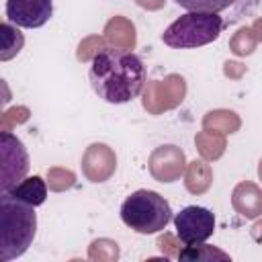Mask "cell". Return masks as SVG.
<instances>
[{
	"instance_id": "obj_23",
	"label": "cell",
	"mask_w": 262,
	"mask_h": 262,
	"mask_svg": "<svg viewBox=\"0 0 262 262\" xmlns=\"http://www.w3.org/2000/svg\"><path fill=\"white\" fill-rule=\"evenodd\" d=\"M178 6L186 10H199V12H219L227 6H231L235 0H174Z\"/></svg>"
},
{
	"instance_id": "obj_15",
	"label": "cell",
	"mask_w": 262,
	"mask_h": 262,
	"mask_svg": "<svg viewBox=\"0 0 262 262\" xmlns=\"http://www.w3.org/2000/svg\"><path fill=\"white\" fill-rule=\"evenodd\" d=\"M201 125L207 131H217V133H223V135H231V133L239 131L242 119H239V115L235 111H229V108H213V111H209L203 117Z\"/></svg>"
},
{
	"instance_id": "obj_24",
	"label": "cell",
	"mask_w": 262,
	"mask_h": 262,
	"mask_svg": "<svg viewBox=\"0 0 262 262\" xmlns=\"http://www.w3.org/2000/svg\"><path fill=\"white\" fill-rule=\"evenodd\" d=\"M29 117H31V111L27 106H12V108L2 113V117H0V131H10L12 127L27 123Z\"/></svg>"
},
{
	"instance_id": "obj_4",
	"label": "cell",
	"mask_w": 262,
	"mask_h": 262,
	"mask_svg": "<svg viewBox=\"0 0 262 262\" xmlns=\"http://www.w3.org/2000/svg\"><path fill=\"white\" fill-rule=\"evenodd\" d=\"M221 29L223 18L217 12L188 10L162 33V41L174 49H192L213 43L221 35Z\"/></svg>"
},
{
	"instance_id": "obj_6",
	"label": "cell",
	"mask_w": 262,
	"mask_h": 262,
	"mask_svg": "<svg viewBox=\"0 0 262 262\" xmlns=\"http://www.w3.org/2000/svg\"><path fill=\"white\" fill-rule=\"evenodd\" d=\"M0 188L8 192L29 172V154L23 141L10 131H0Z\"/></svg>"
},
{
	"instance_id": "obj_1",
	"label": "cell",
	"mask_w": 262,
	"mask_h": 262,
	"mask_svg": "<svg viewBox=\"0 0 262 262\" xmlns=\"http://www.w3.org/2000/svg\"><path fill=\"white\" fill-rule=\"evenodd\" d=\"M90 63L88 78L98 98L111 104H123L143 92L145 66L133 51L104 45Z\"/></svg>"
},
{
	"instance_id": "obj_2",
	"label": "cell",
	"mask_w": 262,
	"mask_h": 262,
	"mask_svg": "<svg viewBox=\"0 0 262 262\" xmlns=\"http://www.w3.org/2000/svg\"><path fill=\"white\" fill-rule=\"evenodd\" d=\"M37 233L35 207L8 192L0 196V262L23 256Z\"/></svg>"
},
{
	"instance_id": "obj_12",
	"label": "cell",
	"mask_w": 262,
	"mask_h": 262,
	"mask_svg": "<svg viewBox=\"0 0 262 262\" xmlns=\"http://www.w3.org/2000/svg\"><path fill=\"white\" fill-rule=\"evenodd\" d=\"M102 37L106 41V45L123 49V51H133L137 45V33H135V25L127 18V16H113L111 20H106Z\"/></svg>"
},
{
	"instance_id": "obj_30",
	"label": "cell",
	"mask_w": 262,
	"mask_h": 262,
	"mask_svg": "<svg viewBox=\"0 0 262 262\" xmlns=\"http://www.w3.org/2000/svg\"><path fill=\"white\" fill-rule=\"evenodd\" d=\"M258 178H260V180H262V160H260V162H258Z\"/></svg>"
},
{
	"instance_id": "obj_25",
	"label": "cell",
	"mask_w": 262,
	"mask_h": 262,
	"mask_svg": "<svg viewBox=\"0 0 262 262\" xmlns=\"http://www.w3.org/2000/svg\"><path fill=\"white\" fill-rule=\"evenodd\" d=\"M158 248H160V252L166 256V258H178V254H180V244H182V239L178 237V235H174V233H168V231H164L160 237H158Z\"/></svg>"
},
{
	"instance_id": "obj_20",
	"label": "cell",
	"mask_w": 262,
	"mask_h": 262,
	"mask_svg": "<svg viewBox=\"0 0 262 262\" xmlns=\"http://www.w3.org/2000/svg\"><path fill=\"white\" fill-rule=\"evenodd\" d=\"M258 45V39L252 31V27H239L233 37L229 39V51L237 57H246V55H252L254 49Z\"/></svg>"
},
{
	"instance_id": "obj_28",
	"label": "cell",
	"mask_w": 262,
	"mask_h": 262,
	"mask_svg": "<svg viewBox=\"0 0 262 262\" xmlns=\"http://www.w3.org/2000/svg\"><path fill=\"white\" fill-rule=\"evenodd\" d=\"M250 235H252V239H254L256 244L262 246V219H258V221L250 227Z\"/></svg>"
},
{
	"instance_id": "obj_22",
	"label": "cell",
	"mask_w": 262,
	"mask_h": 262,
	"mask_svg": "<svg viewBox=\"0 0 262 262\" xmlns=\"http://www.w3.org/2000/svg\"><path fill=\"white\" fill-rule=\"evenodd\" d=\"M106 45L104 37L100 35H90V37H84L80 43H78V49H76V57L78 61L86 63V61H92L96 57V53Z\"/></svg>"
},
{
	"instance_id": "obj_26",
	"label": "cell",
	"mask_w": 262,
	"mask_h": 262,
	"mask_svg": "<svg viewBox=\"0 0 262 262\" xmlns=\"http://www.w3.org/2000/svg\"><path fill=\"white\" fill-rule=\"evenodd\" d=\"M246 66L242 61H235V59H227L223 63V76L229 78V80H239L244 74H246Z\"/></svg>"
},
{
	"instance_id": "obj_19",
	"label": "cell",
	"mask_w": 262,
	"mask_h": 262,
	"mask_svg": "<svg viewBox=\"0 0 262 262\" xmlns=\"http://www.w3.org/2000/svg\"><path fill=\"white\" fill-rule=\"evenodd\" d=\"M119 256H121V250L115 239L98 237V239H92L88 246V260L92 262H115L119 260Z\"/></svg>"
},
{
	"instance_id": "obj_14",
	"label": "cell",
	"mask_w": 262,
	"mask_h": 262,
	"mask_svg": "<svg viewBox=\"0 0 262 262\" xmlns=\"http://www.w3.org/2000/svg\"><path fill=\"white\" fill-rule=\"evenodd\" d=\"M47 180H43L41 176H29V178H23L18 184H14L8 194H12L14 199L27 203V205H33V207H39L45 203L47 199Z\"/></svg>"
},
{
	"instance_id": "obj_18",
	"label": "cell",
	"mask_w": 262,
	"mask_h": 262,
	"mask_svg": "<svg viewBox=\"0 0 262 262\" xmlns=\"http://www.w3.org/2000/svg\"><path fill=\"white\" fill-rule=\"evenodd\" d=\"M23 45H25L23 33L10 23H2L0 25V59L2 61L12 59L14 55L20 53Z\"/></svg>"
},
{
	"instance_id": "obj_3",
	"label": "cell",
	"mask_w": 262,
	"mask_h": 262,
	"mask_svg": "<svg viewBox=\"0 0 262 262\" xmlns=\"http://www.w3.org/2000/svg\"><path fill=\"white\" fill-rule=\"evenodd\" d=\"M121 219L137 233H158L172 221V207L160 192L139 188L123 201Z\"/></svg>"
},
{
	"instance_id": "obj_16",
	"label": "cell",
	"mask_w": 262,
	"mask_h": 262,
	"mask_svg": "<svg viewBox=\"0 0 262 262\" xmlns=\"http://www.w3.org/2000/svg\"><path fill=\"white\" fill-rule=\"evenodd\" d=\"M194 145H196V151H199V156H201L203 160L215 162V160H219V158L225 154V149H227V139H225L223 133L203 129V131H199V133L194 135Z\"/></svg>"
},
{
	"instance_id": "obj_5",
	"label": "cell",
	"mask_w": 262,
	"mask_h": 262,
	"mask_svg": "<svg viewBox=\"0 0 262 262\" xmlns=\"http://www.w3.org/2000/svg\"><path fill=\"white\" fill-rule=\"evenodd\" d=\"M186 80L180 74H168L160 80H149L141 92V104L149 115H162L182 104L186 98Z\"/></svg>"
},
{
	"instance_id": "obj_17",
	"label": "cell",
	"mask_w": 262,
	"mask_h": 262,
	"mask_svg": "<svg viewBox=\"0 0 262 262\" xmlns=\"http://www.w3.org/2000/svg\"><path fill=\"white\" fill-rule=\"evenodd\" d=\"M178 260H182V262H213V260L227 262V260H231V256L227 252L215 248V246H209V244L201 242V244L184 246L180 250V254H178Z\"/></svg>"
},
{
	"instance_id": "obj_13",
	"label": "cell",
	"mask_w": 262,
	"mask_h": 262,
	"mask_svg": "<svg viewBox=\"0 0 262 262\" xmlns=\"http://www.w3.org/2000/svg\"><path fill=\"white\" fill-rule=\"evenodd\" d=\"M213 184V170L207 160H192L186 164L184 170V186L190 194H205Z\"/></svg>"
},
{
	"instance_id": "obj_8",
	"label": "cell",
	"mask_w": 262,
	"mask_h": 262,
	"mask_svg": "<svg viewBox=\"0 0 262 262\" xmlns=\"http://www.w3.org/2000/svg\"><path fill=\"white\" fill-rule=\"evenodd\" d=\"M147 170L151 174L154 180L170 184L180 180V176H184L186 170V156L178 145L166 143L156 147L149 158H147Z\"/></svg>"
},
{
	"instance_id": "obj_9",
	"label": "cell",
	"mask_w": 262,
	"mask_h": 262,
	"mask_svg": "<svg viewBox=\"0 0 262 262\" xmlns=\"http://www.w3.org/2000/svg\"><path fill=\"white\" fill-rule=\"evenodd\" d=\"M117 170V154L106 143H90L82 154V174L90 182H106Z\"/></svg>"
},
{
	"instance_id": "obj_27",
	"label": "cell",
	"mask_w": 262,
	"mask_h": 262,
	"mask_svg": "<svg viewBox=\"0 0 262 262\" xmlns=\"http://www.w3.org/2000/svg\"><path fill=\"white\" fill-rule=\"evenodd\" d=\"M135 4L141 6L143 10H160V8H164L166 0H135Z\"/></svg>"
},
{
	"instance_id": "obj_11",
	"label": "cell",
	"mask_w": 262,
	"mask_h": 262,
	"mask_svg": "<svg viewBox=\"0 0 262 262\" xmlns=\"http://www.w3.org/2000/svg\"><path fill=\"white\" fill-rule=\"evenodd\" d=\"M231 207L244 219H258L262 215V188L250 180L235 184L231 192Z\"/></svg>"
},
{
	"instance_id": "obj_7",
	"label": "cell",
	"mask_w": 262,
	"mask_h": 262,
	"mask_svg": "<svg viewBox=\"0 0 262 262\" xmlns=\"http://www.w3.org/2000/svg\"><path fill=\"white\" fill-rule=\"evenodd\" d=\"M176 235L182 239L184 246L207 242L215 231V215L205 207H184L174 217Z\"/></svg>"
},
{
	"instance_id": "obj_10",
	"label": "cell",
	"mask_w": 262,
	"mask_h": 262,
	"mask_svg": "<svg viewBox=\"0 0 262 262\" xmlns=\"http://www.w3.org/2000/svg\"><path fill=\"white\" fill-rule=\"evenodd\" d=\"M53 14V0H6V16L16 27H43Z\"/></svg>"
},
{
	"instance_id": "obj_29",
	"label": "cell",
	"mask_w": 262,
	"mask_h": 262,
	"mask_svg": "<svg viewBox=\"0 0 262 262\" xmlns=\"http://www.w3.org/2000/svg\"><path fill=\"white\" fill-rule=\"evenodd\" d=\"M252 31H254V35H256V39L262 43V16H258L254 23H252Z\"/></svg>"
},
{
	"instance_id": "obj_21",
	"label": "cell",
	"mask_w": 262,
	"mask_h": 262,
	"mask_svg": "<svg viewBox=\"0 0 262 262\" xmlns=\"http://www.w3.org/2000/svg\"><path fill=\"white\" fill-rule=\"evenodd\" d=\"M76 184V174L70 168H61V166H51L47 168V186L53 192H63L70 190Z\"/></svg>"
}]
</instances>
